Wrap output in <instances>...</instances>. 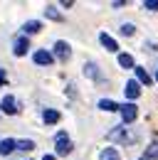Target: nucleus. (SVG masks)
Here are the masks:
<instances>
[{
	"label": "nucleus",
	"instance_id": "obj_26",
	"mask_svg": "<svg viewBox=\"0 0 158 160\" xmlns=\"http://www.w3.org/2000/svg\"><path fill=\"white\" fill-rule=\"evenodd\" d=\"M141 160H148V158H141Z\"/></svg>",
	"mask_w": 158,
	"mask_h": 160
},
{
	"label": "nucleus",
	"instance_id": "obj_23",
	"mask_svg": "<svg viewBox=\"0 0 158 160\" xmlns=\"http://www.w3.org/2000/svg\"><path fill=\"white\" fill-rule=\"evenodd\" d=\"M5 81H8V74H5V69H0V86H3Z\"/></svg>",
	"mask_w": 158,
	"mask_h": 160
},
{
	"label": "nucleus",
	"instance_id": "obj_16",
	"mask_svg": "<svg viewBox=\"0 0 158 160\" xmlns=\"http://www.w3.org/2000/svg\"><path fill=\"white\" fill-rule=\"evenodd\" d=\"M15 150L30 153V150H35V143H32V140H15Z\"/></svg>",
	"mask_w": 158,
	"mask_h": 160
},
{
	"label": "nucleus",
	"instance_id": "obj_19",
	"mask_svg": "<svg viewBox=\"0 0 158 160\" xmlns=\"http://www.w3.org/2000/svg\"><path fill=\"white\" fill-rule=\"evenodd\" d=\"M118 64L124 69H134V57L131 54H118Z\"/></svg>",
	"mask_w": 158,
	"mask_h": 160
},
{
	"label": "nucleus",
	"instance_id": "obj_2",
	"mask_svg": "<svg viewBox=\"0 0 158 160\" xmlns=\"http://www.w3.org/2000/svg\"><path fill=\"white\" fill-rule=\"evenodd\" d=\"M72 153V140L67 138V133H59L55 140V158L57 155H69Z\"/></svg>",
	"mask_w": 158,
	"mask_h": 160
},
{
	"label": "nucleus",
	"instance_id": "obj_7",
	"mask_svg": "<svg viewBox=\"0 0 158 160\" xmlns=\"http://www.w3.org/2000/svg\"><path fill=\"white\" fill-rule=\"evenodd\" d=\"M99 42H101V44L106 47V52H118V44H116V40H114V37H109L106 32H101V35H99Z\"/></svg>",
	"mask_w": 158,
	"mask_h": 160
},
{
	"label": "nucleus",
	"instance_id": "obj_6",
	"mask_svg": "<svg viewBox=\"0 0 158 160\" xmlns=\"http://www.w3.org/2000/svg\"><path fill=\"white\" fill-rule=\"evenodd\" d=\"M27 49H30V42H27V37H18V40H15V44H13V52H15V57L27 54Z\"/></svg>",
	"mask_w": 158,
	"mask_h": 160
},
{
	"label": "nucleus",
	"instance_id": "obj_11",
	"mask_svg": "<svg viewBox=\"0 0 158 160\" xmlns=\"http://www.w3.org/2000/svg\"><path fill=\"white\" fill-rule=\"evenodd\" d=\"M22 30H25V37H27V35H35V32H40V30H42V22L30 20V22H25V27H22Z\"/></svg>",
	"mask_w": 158,
	"mask_h": 160
},
{
	"label": "nucleus",
	"instance_id": "obj_25",
	"mask_svg": "<svg viewBox=\"0 0 158 160\" xmlns=\"http://www.w3.org/2000/svg\"><path fill=\"white\" fill-rule=\"evenodd\" d=\"M156 79H158V72H156Z\"/></svg>",
	"mask_w": 158,
	"mask_h": 160
},
{
	"label": "nucleus",
	"instance_id": "obj_24",
	"mask_svg": "<svg viewBox=\"0 0 158 160\" xmlns=\"http://www.w3.org/2000/svg\"><path fill=\"white\" fill-rule=\"evenodd\" d=\"M42 160H57V158H55V155H45Z\"/></svg>",
	"mask_w": 158,
	"mask_h": 160
},
{
	"label": "nucleus",
	"instance_id": "obj_10",
	"mask_svg": "<svg viewBox=\"0 0 158 160\" xmlns=\"http://www.w3.org/2000/svg\"><path fill=\"white\" fill-rule=\"evenodd\" d=\"M13 150H15V140H13V138L0 140V155H10Z\"/></svg>",
	"mask_w": 158,
	"mask_h": 160
},
{
	"label": "nucleus",
	"instance_id": "obj_12",
	"mask_svg": "<svg viewBox=\"0 0 158 160\" xmlns=\"http://www.w3.org/2000/svg\"><path fill=\"white\" fill-rule=\"evenodd\" d=\"M134 69H136V77H138V81H141V84H146V86H148V84L153 81V79H151V74H148L143 67H134Z\"/></svg>",
	"mask_w": 158,
	"mask_h": 160
},
{
	"label": "nucleus",
	"instance_id": "obj_18",
	"mask_svg": "<svg viewBox=\"0 0 158 160\" xmlns=\"http://www.w3.org/2000/svg\"><path fill=\"white\" fill-rule=\"evenodd\" d=\"M143 158H148V160H156V158H158V138H153L151 148L146 150V155H143Z\"/></svg>",
	"mask_w": 158,
	"mask_h": 160
},
{
	"label": "nucleus",
	"instance_id": "obj_14",
	"mask_svg": "<svg viewBox=\"0 0 158 160\" xmlns=\"http://www.w3.org/2000/svg\"><path fill=\"white\" fill-rule=\"evenodd\" d=\"M99 108H101V111H109V113H111V111H118V103H114L111 99H101V101H99Z\"/></svg>",
	"mask_w": 158,
	"mask_h": 160
},
{
	"label": "nucleus",
	"instance_id": "obj_17",
	"mask_svg": "<svg viewBox=\"0 0 158 160\" xmlns=\"http://www.w3.org/2000/svg\"><path fill=\"white\" fill-rule=\"evenodd\" d=\"M45 15H47L50 20H55V22H62V15L57 12V8H55V5H47V8H45Z\"/></svg>",
	"mask_w": 158,
	"mask_h": 160
},
{
	"label": "nucleus",
	"instance_id": "obj_8",
	"mask_svg": "<svg viewBox=\"0 0 158 160\" xmlns=\"http://www.w3.org/2000/svg\"><path fill=\"white\" fill-rule=\"evenodd\" d=\"M0 108H3V113H18V103H15V99L13 96H5L3 99V103H0Z\"/></svg>",
	"mask_w": 158,
	"mask_h": 160
},
{
	"label": "nucleus",
	"instance_id": "obj_9",
	"mask_svg": "<svg viewBox=\"0 0 158 160\" xmlns=\"http://www.w3.org/2000/svg\"><path fill=\"white\" fill-rule=\"evenodd\" d=\"M124 91H126L129 99H138V96H141V86H138V81H126V89H124Z\"/></svg>",
	"mask_w": 158,
	"mask_h": 160
},
{
	"label": "nucleus",
	"instance_id": "obj_13",
	"mask_svg": "<svg viewBox=\"0 0 158 160\" xmlns=\"http://www.w3.org/2000/svg\"><path fill=\"white\" fill-rule=\"evenodd\" d=\"M99 160H121V158H118L116 148H104L101 155H99Z\"/></svg>",
	"mask_w": 158,
	"mask_h": 160
},
{
	"label": "nucleus",
	"instance_id": "obj_3",
	"mask_svg": "<svg viewBox=\"0 0 158 160\" xmlns=\"http://www.w3.org/2000/svg\"><path fill=\"white\" fill-rule=\"evenodd\" d=\"M118 111H121L124 126H126V123H134L136 116H138V106H136V103H124V106H118Z\"/></svg>",
	"mask_w": 158,
	"mask_h": 160
},
{
	"label": "nucleus",
	"instance_id": "obj_20",
	"mask_svg": "<svg viewBox=\"0 0 158 160\" xmlns=\"http://www.w3.org/2000/svg\"><path fill=\"white\" fill-rule=\"evenodd\" d=\"M84 74H89V77H92V79H99L97 64H92V62H89V64H84Z\"/></svg>",
	"mask_w": 158,
	"mask_h": 160
},
{
	"label": "nucleus",
	"instance_id": "obj_5",
	"mask_svg": "<svg viewBox=\"0 0 158 160\" xmlns=\"http://www.w3.org/2000/svg\"><path fill=\"white\" fill-rule=\"evenodd\" d=\"M55 54H57V59L67 62L69 57H72V49H69V44H67V42H62V40H59L57 44H55Z\"/></svg>",
	"mask_w": 158,
	"mask_h": 160
},
{
	"label": "nucleus",
	"instance_id": "obj_4",
	"mask_svg": "<svg viewBox=\"0 0 158 160\" xmlns=\"http://www.w3.org/2000/svg\"><path fill=\"white\" fill-rule=\"evenodd\" d=\"M32 59H35V64H40V67H50V64L55 62V57H52L50 52H45V49H37V52L32 54Z\"/></svg>",
	"mask_w": 158,
	"mask_h": 160
},
{
	"label": "nucleus",
	"instance_id": "obj_1",
	"mask_svg": "<svg viewBox=\"0 0 158 160\" xmlns=\"http://www.w3.org/2000/svg\"><path fill=\"white\" fill-rule=\"evenodd\" d=\"M109 140H114V143H124V145H131V143H136L138 140V133H134V131H129L126 126H118V128H114V131H109V136H106Z\"/></svg>",
	"mask_w": 158,
	"mask_h": 160
},
{
	"label": "nucleus",
	"instance_id": "obj_15",
	"mask_svg": "<svg viewBox=\"0 0 158 160\" xmlns=\"http://www.w3.org/2000/svg\"><path fill=\"white\" fill-rule=\"evenodd\" d=\"M42 118H45V123H50V126H52V123H57V121H59V111H55V108H47Z\"/></svg>",
	"mask_w": 158,
	"mask_h": 160
},
{
	"label": "nucleus",
	"instance_id": "obj_21",
	"mask_svg": "<svg viewBox=\"0 0 158 160\" xmlns=\"http://www.w3.org/2000/svg\"><path fill=\"white\" fill-rule=\"evenodd\" d=\"M134 32H136V27H134V25H121V35H126V37H131Z\"/></svg>",
	"mask_w": 158,
	"mask_h": 160
},
{
	"label": "nucleus",
	"instance_id": "obj_22",
	"mask_svg": "<svg viewBox=\"0 0 158 160\" xmlns=\"http://www.w3.org/2000/svg\"><path fill=\"white\" fill-rule=\"evenodd\" d=\"M143 8H146V10H158V0H146Z\"/></svg>",
	"mask_w": 158,
	"mask_h": 160
}]
</instances>
